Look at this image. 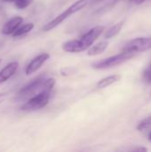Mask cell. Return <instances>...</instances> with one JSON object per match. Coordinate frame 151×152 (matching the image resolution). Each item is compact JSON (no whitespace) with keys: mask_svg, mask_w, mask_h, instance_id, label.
<instances>
[{"mask_svg":"<svg viewBox=\"0 0 151 152\" xmlns=\"http://www.w3.org/2000/svg\"><path fill=\"white\" fill-rule=\"evenodd\" d=\"M104 31L103 26H96L91 28L87 33L80 37V39L70 40L63 44L62 49L67 53H80L89 48L93 42Z\"/></svg>","mask_w":151,"mask_h":152,"instance_id":"cell-1","label":"cell"},{"mask_svg":"<svg viewBox=\"0 0 151 152\" xmlns=\"http://www.w3.org/2000/svg\"><path fill=\"white\" fill-rule=\"evenodd\" d=\"M88 1L89 0H77L73 4H71L67 10H65L63 12H61L57 17L53 19L47 24H45L43 27V30L44 31H50V30L53 29L58 25H60L63 20H65L69 16H70L71 14H74L75 12H77L80 11L81 9H83L87 4Z\"/></svg>","mask_w":151,"mask_h":152,"instance_id":"cell-2","label":"cell"},{"mask_svg":"<svg viewBox=\"0 0 151 152\" xmlns=\"http://www.w3.org/2000/svg\"><path fill=\"white\" fill-rule=\"evenodd\" d=\"M51 92H41L36 95L28 99V101L23 103L20 107L22 111H34L45 107L50 100Z\"/></svg>","mask_w":151,"mask_h":152,"instance_id":"cell-3","label":"cell"},{"mask_svg":"<svg viewBox=\"0 0 151 152\" xmlns=\"http://www.w3.org/2000/svg\"><path fill=\"white\" fill-rule=\"evenodd\" d=\"M44 79L45 77L44 76L37 77L35 79H33L31 82H29L28 85H26L20 90L17 98L19 100L29 99L36 94L43 92V83Z\"/></svg>","mask_w":151,"mask_h":152,"instance_id":"cell-4","label":"cell"},{"mask_svg":"<svg viewBox=\"0 0 151 152\" xmlns=\"http://www.w3.org/2000/svg\"><path fill=\"white\" fill-rule=\"evenodd\" d=\"M135 55V53H129V52H125L123 51L122 53L109 57L107 59H104L102 61H100L96 63H94L93 65V67L94 69H108V68H111L117 65H119L128 60H130L131 58H133Z\"/></svg>","mask_w":151,"mask_h":152,"instance_id":"cell-5","label":"cell"},{"mask_svg":"<svg viewBox=\"0 0 151 152\" xmlns=\"http://www.w3.org/2000/svg\"><path fill=\"white\" fill-rule=\"evenodd\" d=\"M151 49V38L149 37H137L130 40L124 47L123 51L137 53H143Z\"/></svg>","mask_w":151,"mask_h":152,"instance_id":"cell-6","label":"cell"},{"mask_svg":"<svg viewBox=\"0 0 151 152\" xmlns=\"http://www.w3.org/2000/svg\"><path fill=\"white\" fill-rule=\"evenodd\" d=\"M49 58H50V54L47 53H40L35 58H33L26 67V69H25L26 75L29 76L36 72L44 64V62L49 60Z\"/></svg>","mask_w":151,"mask_h":152,"instance_id":"cell-7","label":"cell"},{"mask_svg":"<svg viewBox=\"0 0 151 152\" xmlns=\"http://www.w3.org/2000/svg\"><path fill=\"white\" fill-rule=\"evenodd\" d=\"M22 22H23V18L21 16H15L8 20L4 24L1 29V33L4 36L12 35L17 30V28L22 24Z\"/></svg>","mask_w":151,"mask_h":152,"instance_id":"cell-8","label":"cell"},{"mask_svg":"<svg viewBox=\"0 0 151 152\" xmlns=\"http://www.w3.org/2000/svg\"><path fill=\"white\" fill-rule=\"evenodd\" d=\"M18 67H19V62L17 61H12L6 64L4 68H3L0 70V84H3L6 82L8 79H10L17 71Z\"/></svg>","mask_w":151,"mask_h":152,"instance_id":"cell-9","label":"cell"},{"mask_svg":"<svg viewBox=\"0 0 151 152\" xmlns=\"http://www.w3.org/2000/svg\"><path fill=\"white\" fill-rule=\"evenodd\" d=\"M121 77L119 75H112L109 77H107L105 78H102L97 83V87L100 89H104L106 87H109V86L115 84L116 82L119 81Z\"/></svg>","mask_w":151,"mask_h":152,"instance_id":"cell-10","label":"cell"},{"mask_svg":"<svg viewBox=\"0 0 151 152\" xmlns=\"http://www.w3.org/2000/svg\"><path fill=\"white\" fill-rule=\"evenodd\" d=\"M109 44L108 42L106 41H103V42H100L96 45H94L93 47H91L88 52H87V54L89 56H94V55H98V54H101L108 47Z\"/></svg>","mask_w":151,"mask_h":152,"instance_id":"cell-11","label":"cell"},{"mask_svg":"<svg viewBox=\"0 0 151 152\" xmlns=\"http://www.w3.org/2000/svg\"><path fill=\"white\" fill-rule=\"evenodd\" d=\"M34 24L33 23H31V22H29V23H26V24H21L18 28H17V30L12 35V37H14V38H16V37H22V36H25L26 34H28V33H29L33 28H34Z\"/></svg>","mask_w":151,"mask_h":152,"instance_id":"cell-12","label":"cell"},{"mask_svg":"<svg viewBox=\"0 0 151 152\" xmlns=\"http://www.w3.org/2000/svg\"><path fill=\"white\" fill-rule=\"evenodd\" d=\"M123 25H124V21H120V22H118V23L113 25V26H112L110 28H109L108 31L105 33V38H112L113 37L117 36V35L120 32V30H121Z\"/></svg>","mask_w":151,"mask_h":152,"instance_id":"cell-13","label":"cell"},{"mask_svg":"<svg viewBox=\"0 0 151 152\" xmlns=\"http://www.w3.org/2000/svg\"><path fill=\"white\" fill-rule=\"evenodd\" d=\"M55 86V79L53 77L45 78L43 83V92H51Z\"/></svg>","mask_w":151,"mask_h":152,"instance_id":"cell-14","label":"cell"},{"mask_svg":"<svg viewBox=\"0 0 151 152\" xmlns=\"http://www.w3.org/2000/svg\"><path fill=\"white\" fill-rule=\"evenodd\" d=\"M151 126V116L150 117H148L146 118H144L143 120H142L138 126H137V130L140 131V132H142V131H145L147 129H149Z\"/></svg>","mask_w":151,"mask_h":152,"instance_id":"cell-15","label":"cell"},{"mask_svg":"<svg viewBox=\"0 0 151 152\" xmlns=\"http://www.w3.org/2000/svg\"><path fill=\"white\" fill-rule=\"evenodd\" d=\"M34 0H15L14 1V5L17 9L22 10L29 6Z\"/></svg>","mask_w":151,"mask_h":152,"instance_id":"cell-16","label":"cell"},{"mask_svg":"<svg viewBox=\"0 0 151 152\" xmlns=\"http://www.w3.org/2000/svg\"><path fill=\"white\" fill-rule=\"evenodd\" d=\"M143 79L145 80V82L149 84L151 83V64L143 72Z\"/></svg>","mask_w":151,"mask_h":152,"instance_id":"cell-17","label":"cell"},{"mask_svg":"<svg viewBox=\"0 0 151 152\" xmlns=\"http://www.w3.org/2000/svg\"><path fill=\"white\" fill-rule=\"evenodd\" d=\"M8 96V93H0V104L6 99Z\"/></svg>","mask_w":151,"mask_h":152,"instance_id":"cell-18","label":"cell"},{"mask_svg":"<svg viewBox=\"0 0 151 152\" xmlns=\"http://www.w3.org/2000/svg\"><path fill=\"white\" fill-rule=\"evenodd\" d=\"M131 3H133V4H141L142 3H144L146 0H129Z\"/></svg>","mask_w":151,"mask_h":152,"instance_id":"cell-19","label":"cell"},{"mask_svg":"<svg viewBox=\"0 0 151 152\" xmlns=\"http://www.w3.org/2000/svg\"><path fill=\"white\" fill-rule=\"evenodd\" d=\"M134 151H147L148 150L146 148H136L134 149Z\"/></svg>","mask_w":151,"mask_h":152,"instance_id":"cell-20","label":"cell"},{"mask_svg":"<svg viewBox=\"0 0 151 152\" xmlns=\"http://www.w3.org/2000/svg\"><path fill=\"white\" fill-rule=\"evenodd\" d=\"M2 1L3 2H5V3H12V2L14 3L15 0H2Z\"/></svg>","mask_w":151,"mask_h":152,"instance_id":"cell-21","label":"cell"},{"mask_svg":"<svg viewBox=\"0 0 151 152\" xmlns=\"http://www.w3.org/2000/svg\"><path fill=\"white\" fill-rule=\"evenodd\" d=\"M104 0H93V3H99V2H102Z\"/></svg>","mask_w":151,"mask_h":152,"instance_id":"cell-22","label":"cell"},{"mask_svg":"<svg viewBox=\"0 0 151 152\" xmlns=\"http://www.w3.org/2000/svg\"><path fill=\"white\" fill-rule=\"evenodd\" d=\"M149 140L151 142V132L150 133V135H149Z\"/></svg>","mask_w":151,"mask_h":152,"instance_id":"cell-23","label":"cell"},{"mask_svg":"<svg viewBox=\"0 0 151 152\" xmlns=\"http://www.w3.org/2000/svg\"><path fill=\"white\" fill-rule=\"evenodd\" d=\"M1 63H2V59L0 58V65H1Z\"/></svg>","mask_w":151,"mask_h":152,"instance_id":"cell-24","label":"cell"}]
</instances>
